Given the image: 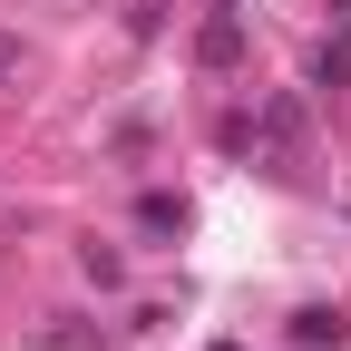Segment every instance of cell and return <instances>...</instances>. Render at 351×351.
Returning a JSON list of instances; mask_svg holds the SVG:
<instances>
[{"mask_svg": "<svg viewBox=\"0 0 351 351\" xmlns=\"http://www.w3.org/2000/svg\"><path fill=\"white\" fill-rule=\"evenodd\" d=\"M313 88H351V39H332V49H313Z\"/></svg>", "mask_w": 351, "mask_h": 351, "instance_id": "4", "label": "cell"}, {"mask_svg": "<svg viewBox=\"0 0 351 351\" xmlns=\"http://www.w3.org/2000/svg\"><path fill=\"white\" fill-rule=\"evenodd\" d=\"M78 274H88V283H117V274H127V263H117L108 244H78Z\"/></svg>", "mask_w": 351, "mask_h": 351, "instance_id": "6", "label": "cell"}, {"mask_svg": "<svg viewBox=\"0 0 351 351\" xmlns=\"http://www.w3.org/2000/svg\"><path fill=\"white\" fill-rule=\"evenodd\" d=\"M137 225H147V234H186V205H176V195H147Z\"/></svg>", "mask_w": 351, "mask_h": 351, "instance_id": "5", "label": "cell"}, {"mask_svg": "<svg viewBox=\"0 0 351 351\" xmlns=\"http://www.w3.org/2000/svg\"><path fill=\"white\" fill-rule=\"evenodd\" d=\"M341 332H351V322H341V313H322V302H302V313H293V341H313V351H322V341H341Z\"/></svg>", "mask_w": 351, "mask_h": 351, "instance_id": "3", "label": "cell"}, {"mask_svg": "<svg viewBox=\"0 0 351 351\" xmlns=\"http://www.w3.org/2000/svg\"><path fill=\"white\" fill-rule=\"evenodd\" d=\"M195 69H215V78H225V69H244V20L225 10V0H215V20L195 29Z\"/></svg>", "mask_w": 351, "mask_h": 351, "instance_id": "1", "label": "cell"}, {"mask_svg": "<svg viewBox=\"0 0 351 351\" xmlns=\"http://www.w3.org/2000/svg\"><path fill=\"white\" fill-rule=\"evenodd\" d=\"M293 147H302V98H274L254 117V156H293Z\"/></svg>", "mask_w": 351, "mask_h": 351, "instance_id": "2", "label": "cell"}]
</instances>
